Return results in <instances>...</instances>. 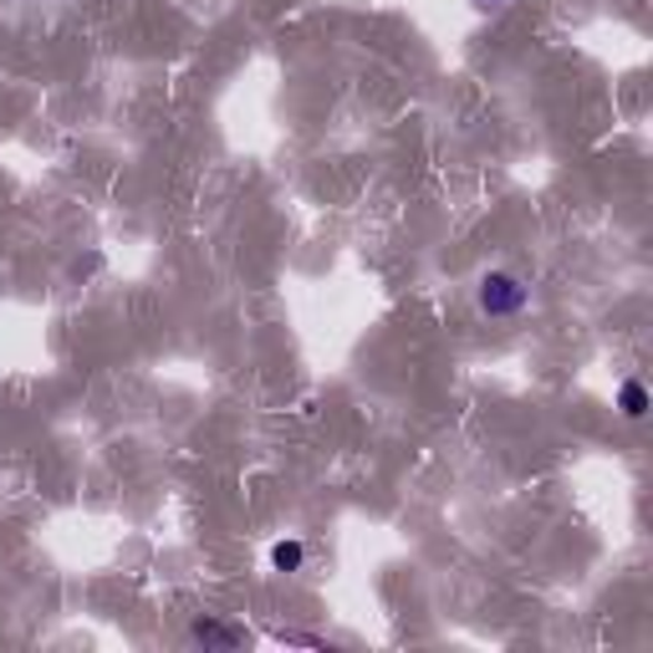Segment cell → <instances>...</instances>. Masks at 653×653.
Returning <instances> with one entry per match:
<instances>
[{
    "label": "cell",
    "instance_id": "obj_1",
    "mask_svg": "<svg viewBox=\"0 0 653 653\" xmlns=\"http://www.w3.org/2000/svg\"><path fill=\"white\" fill-rule=\"evenodd\" d=\"M526 297H531V291L521 287L511 271H490V277L480 281V312H490V317H515V312H526Z\"/></svg>",
    "mask_w": 653,
    "mask_h": 653
},
{
    "label": "cell",
    "instance_id": "obj_2",
    "mask_svg": "<svg viewBox=\"0 0 653 653\" xmlns=\"http://www.w3.org/2000/svg\"><path fill=\"white\" fill-rule=\"evenodd\" d=\"M189 639L204 643V649H240V643H245V633L225 629V623H210V617H204V623H194V629H189Z\"/></svg>",
    "mask_w": 653,
    "mask_h": 653
},
{
    "label": "cell",
    "instance_id": "obj_4",
    "mask_svg": "<svg viewBox=\"0 0 653 653\" xmlns=\"http://www.w3.org/2000/svg\"><path fill=\"white\" fill-rule=\"evenodd\" d=\"M302 541H277V546H271V566H277V572H297V566H302Z\"/></svg>",
    "mask_w": 653,
    "mask_h": 653
},
{
    "label": "cell",
    "instance_id": "obj_3",
    "mask_svg": "<svg viewBox=\"0 0 653 653\" xmlns=\"http://www.w3.org/2000/svg\"><path fill=\"white\" fill-rule=\"evenodd\" d=\"M617 409H623L629 419H643V414H649V389H643L639 378H629V383H623V393H617Z\"/></svg>",
    "mask_w": 653,
    "mask_h": 653
},
{
    "label": "cell",
    "instance_id": "obj_5",
    "mask_svg": "<svg viewBox=\"0 0 653 653\" xmlns=\"http://www.w3.org/2000/svg\"><path fill=\"white\" fill-rule=\"evenodd\" d=\"M475 6H505V0H475Z\"/></svg>",
    "mask_w": 653,
    "mask_h": 653
}]
</instances>
